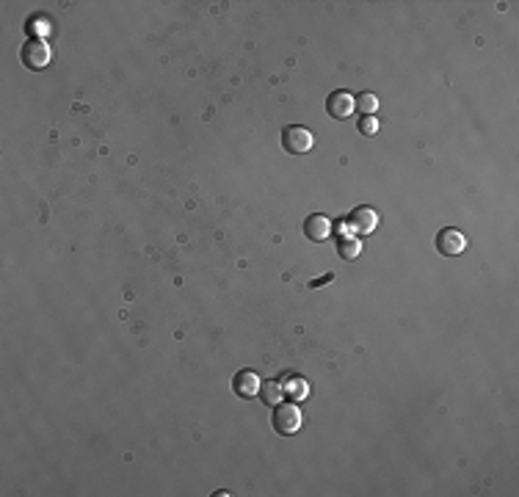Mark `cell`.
I'll list each match as a JSON object with an SVG mask.
<instances>
[{
    "instance_id": "5b68a950",
    "label": "cell",
    "mask_w": 519,
    "mask_h": 497,
    "mask_svg": "<svg viewBox=\"0 0 519 497\" xmlns=\"http://www.w3.org/2000/svg\"><path fill=\"white\" fill-rule=\"evenodd\" d=\"M353 108H356L353 94L351 91H346V89H337V91H332V94L326 97V114H329L332 119H337V122L348 119L353 114Z\"/></svg>"
},
{
    "instance_id": "8992f818",
    "label": "cell",
    "mask_w": 519,
    "mask_h": 497,
    "mask_svg": "<svg viewBox=\"0 0 519 497\" xmlns=\"http://www.w3.org/2000/svg\"><path fill=\"white\" fill-rule=\"evenodd\" d=\"M346 224L356 235H371L378 227V213H376L373 207H353Z\"/></svg>"
},
{
    "instance_id": "277c9868",
    "label": "cell",
    "mask_w": 519,
    "mask_h": 497,
    "mask_svg": "<svg viewBox=\"0 0 519 497\" xmlns=\"http://www.w3.org/2000/svg\"><path fill=\"white\" fill-rule=\"evenodd\" d=\"M434 246L439 254H445V257H458L464 248H467V238L453 227H445L436 232V241Z\"/></svg>"
},
{
    "instance_id": "30bf717a",
    "label": "cell",
    "mask_w": 519,
    "mask_h": 497,
    "mask_svg": "<svg viewBox=\"0 0 519 497\" xmlns=\"http://www.w3.org/2000/svg\"><path fill=\"white\" fill-rule=\"evenodd\" d=\"M353 103L362 111V116H376V111H378V97H376L373 91H362Z\"/></svg>"
},
{
    "instance_id": "7a4b0ae2",
    "label": "cell",
    "mask_w": 519,
    "mask_h": 497,
    "mask_svg": "<svg viewBox=\"0 0 519 497\" xmlns=\"http://www.w3.org/2000/svg\"><path fill=\"white\" fill-rule=\"evenodd\" d=\"M312 141H315L312 133L307 127H301V124H291V127L282 130V149L291 152V155H304V152H310Z\"/></svg>"
},
{
    "instance_id": "8fae6325",
    "label": "cell",
    "mask_w": 519,
    "mask_h": 497,
    "mask_svg": "<svg viewBox=\"0 0 519 497\" xmlns=\"http://www.w3.org/2000/svg\"><path fill=\"white\" fill-rule=\"evenodd\" d=\"M359 251H362V244H359L356 238H340V244H337V254H340L343 260H356V257H359Z\"/></svg>"
},
{
    "instance_id": "ba28073f",
    "label": "cell",
    "mask_w": 519,
    "mask_h": 497,
    "mask_svg": "<svg viewBox=\"0 0 519 497\" xmlns=\"http://www.w3.org/2000/svg\"><path fill=\"white\" fill-rule=\"evenodd\" d=\"M260 376L251 371H241L235 378H232V390L235 395H241V398H254V395H260Z\"/></svg>"
},
{
    "instance_id": "7c38bea8",
    "label": "cell",
    "mask_w": 519,
    "mask_h": 497,
    "mask_svg": "<svg viewBox=\"0 0 519 497\" xmlns=\"http://www.w3.org/2000/svg\"><path fill=\"white\" fill-rule=\"evenodd\" d=\"M285 393H291L296 401H304L307 393H310V384H307L304 378H291V384L285 387Z\"/></svg>"
},
{
    "instance_id": "5bb4252c",
    "label": "cell",
    "mask_w": 519,
    "mask_h": 497,
    "mask_svg": "<svg viewBox=\"0 0 519 497\" xmlns=\"http://www.w3.org/2000/svg\"><path fill=\"white\" fill-rule=\"evenodd\" d=\"M28 31L34 34V39L47 36V34H50V22H47V20H36V17H34V20L28 22Z\"/></svg>"
},
{
    "instance_id": "4fadbf2b",
    "label": "cell",
    "mask_w": 519,
    "mask_h": 497,
    "mask_svg": "<svg viewBox=\"0 0 519 497\" xmlns=\"http://www.w3.org/2000/svg\"><path fill=\"white\" fill-rule=\"evenodd\" d=\"M359 133L368 136V139L376 136V133H378V119H376V116H362V119H359Z\"/></svg>"
},
{
    "instance_id": "3957f363",
    "label": "cell",
    "mask_w": 519,
    "mask_h": 497,
    "mask_svg": "<svg viewBox=\"0 0 519 497\" xmlns=\"http://www.w3.org/2000/svg\"><path fill=\"white\" fill-rule=\"evenodd\" d=\"M22 64L28 66V69H34V72H39L42 66L50 64V47H47V41L44 39H28L22 44Z\"/></svg>"
},
{
    "instance_id": "9a60e30c",
    "label": "cell",
    "mask_w": 519,
    "mask_h": 497,
    "mask_svg": "<svg viewBox=\"0 0 519 497\" xmlns=\"http://www.w3.org/2000/svg\"><path fill=\"white\" fill-rule=\"evenodd\" d=\"M334 279V273H326V276H321V279H315V282H310V288L315 290V288H321V285H326V282H332Z\"/></svg>"
},
{
    "instance_id": "52a82bcc",
    "label": "cell",
    "mask_w": 519,
    "mask_h": 497,
    "mask_svg": "<svg viewBox=\"0 0 519 497\" xmlns=\"http://www.w3.org/2000/svg\"><path fill=\"white\" fill-rule=\"evenodd\" d=\"M332 232H334L332 219H326V216H321V213H312L310 219L304 221V235H307L310 241H315V244H323Z\"/></svg>"
},
{
    "instance_id": "6da1fadb",
    "label": "cell",
    "mask_w": 519,
    "mask_h": 497,
    "mask_svg": "<svg viewBox=\"0 0 519 497\" xmlns=\"http://www.w3.org/2000/svg\"><path fill=\"white\" fill-rule=\"evenodd\" d=\"M301 423H304V414L298 409V403H276L273 406V428H276V434H296L301 428Z\"/></svg>"
},
{
    "instance_id": "9c48e42d",
    "label": "cell",
    "mask_w": 519,
    "mask_h": 497,
    "mask_svg": "<svg viewBox=\"0 0 519 497\" xmlns=\"http://www.w3.org/2000/svg\"><path fill=\"white\" fill-rule=\"evenodd\" d=\"M260 401L268 403V406H276L285 401V387L279 381H263L260 384Z\"/></svg>"
}]
</instances>
